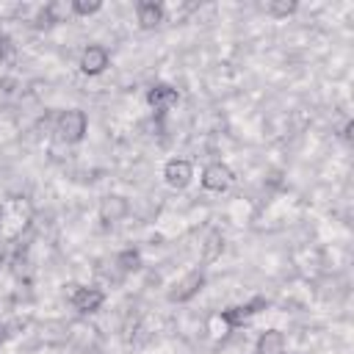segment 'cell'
<instances>
[{
    "instance_id": "cell-3",
    "label": "cell",
    "mask_w": 354,
    "mask_h": 354,
    "mask_svg": "<svg viewBox=\"0 0 354 354\" xmlns=\"http://www.w3.org/2000/svg\"><path fill=\"white\" fill-rule=\"evenodd\" d=\"M205 282H207V277H205V271L202 268H191L188 274H183L171 288H169V301L171 304H185V301H191L194 296H199V290L205 288Z\"/></svg>"
},
{
    "instance_id": "cell-1",
    "label": "cell",
    "mask_w": 354,
    "mask_h": 354,
    "mask_svg": "<svg viewBox=\"0 0 354 354\" xmlns=\"http://www.w3.org/2000/svg\"><path fill=\"white\" fill-rule=\"evenodd\" d=\"M86 130H88V116L80 108H66L55 119V136L64 144H80L86 138Z\"/></svg>"
},
{
    "instance_id": "cell-16",
    "label": "cell",
    "mask_w": 354,
    "mask_h": 354,
    "mask_svg": "<svg viewBox=\"0 0 354 354\" xmlns=\"http://www.w3.org/2000/svg\"><path fill=\"white\" fill-rule=\"evenodd\" d=\"M8 335H11V332H8V324H3V321H0V346L6 343V337H8Z\"/></svg>"
},
{
    "instance_id": "cell-9",
    "label": "cell",
    "mask_w": 354,
    "mask_h": 354,
    "mask_svg": "<svg viewBox=\"0 0 354 354\" xmlns=\"http://www.w3.org/2000/svg\"><path fill=\"white\" fill-rule=\"evenodd\" d=\"M133 11H136V22H138V28H144V30L158 28V25L163 22V17H166L163 3H155V0H138V3L133 6Z\"/></svg>"
},
{
    "instance_id": "cell-15",
    "label": "cell",
    "mask_w": 354,
    "mask_h": 354,
    "mask_svg": "<svg viewBox=\"0 0 354 354\" xmlns=\"http://www.w3.org/2000/svg\"><path fill=\"white\" fill-rule=\"evenodd\" d=\"M69 11L75 17H91V14H100L102 11V0H72L69 3Z\"/></svg>"
},
{
    "instance_id": "cell-7",
    "label": "cell",
    "mask_w": 354,
    "mask_h": 354,
    "mask_svg": "<svg viewBox=\"0 0 354 354\" xmlns=\"http://www.w3.org/2000/svg\"><path fill=\"white\" fill-rule=\"evenodd\" d=\"M77 66H80V72H83L86 77L102 75V72L111 66V53H108V47H102V44H88V47L80 53Z\"/></svg>"
},
{
    "instance_id": "cell-10",
    "label": "cell",
    "mask_w": 354,
    "mask_h": 354,
    "mask_svg": "<svg viewBox=\"0 0 354 354\" xmlns=\"http://www.w3.org/2000/svg\"><path fill=\"white\" fill-rule=\"evenodd\" d=\"M254 348H257V354H285L288 337L282 329H266V332H260Z\"/></svg>"
},
{
    "instance_id": "cell-11",
    "label": "cell",
    "mask_w": 354,
    "mask_h": 354,
    "mask_svg": "<svg viewBox=\"0 0 354 354\" xmlns=\"http://www.w3.org/2000/svg\"><path fill=\"white\" fill-rule=\"evenodd\" d=\"M127 210H130V205H127L124 196H105V199L100 202V218H102L105 224H113V221L124 218Z\"/></svg>"
},
{
    "instance_id": "cell-2",
    "label": "cell",
    "mask_w": 354,
    "mask_h": 354,
    "mask_svg": "<svg viewBox=\"0 0 354 354\" xmlns=\"http://www.w3.org/2000/svg\"><path fill=\"white\" fill-rule=\"evenodd\" d=\"M268 307V299L266 296H254V299H249L246 304H235V307H227V310H221V324L227 326V329H241L243 324H249L254 315H260L263 310Z\"/></svg>"
},
{
    "instance_id": "cell-13",
    "label": "cell",
    "mask_w": 354,
    "mask_h": 354,
    "mask_svg": "<svg viewBox=\"0 0 354 354\" xmlns=\"http://www.w3.org/2000/svg\"><path fill=\"white\" fill-rule=\"evenodd\" d=\"M113 263H116V268H119L122 274H133V271L141 268V252L133 249V246H127V249H122V252L116 254Z\"/></svg>"
},
{
    "instance_id": "cell-18",
    "label": "cell",
    "mask_w": 354,
    "mask_h": 354,
    "mask_svg": "<svg viewBox=\"0 0 354 354\" xmlns=\"http://www.w3.org/2000/svg\"><path fill=\"white\" fill-rule=\"evenodd\" d=\"M0 263H3V249H0Z\"/></svg>"
},
{
    "instance_id": "cell-17",
    "label": "cell",
    "mask_w": 354,
    "mask_h": 354,
    "mask_svg": "<svg viewBox=\"0 0 354 354\" xmlns=\"http://www.w3.org/2000/svg\"><path fill=\"white\" fill-rule=\"evenodd\" d=\"M3 221H6V205L0 202V230H3Z\"/></svg>"
},
{
    "instance_id": "cell-14",
    "label": "cell",
    "mask_w": 354,
    "mask_h": 354,
    "mask_svg": "<svg viewBox=\"0 0 354 354\" xmlns=\"http://www.w3.org/2000/svg\"><path fill=\"white\" fill-rule=\"evenodd\" d=\"M296 11H299L296 0H271V3H266V14H271L274 19H285V17L296 14Z\"/></svg>"
},
{
    "instance_id": "cell-12",
    "label": "cell",
    "mask_w": 354,
    "mask_h": 354,
    "mask_svg": "<svg viewBox=\"0 0 354 354\" xmlns=\"http://www.w3.org/2000/svg\"><path fill=\"white\" fill-rule=\"evenodd\" d=\"M221 252H224V235H221L218 230H210V232L205 235V243H202V263L218 260Z\"/></svg>"
},
{
    "instance_id": "cell-6",
    "label": "cell",
    "mask_w": 354,
    "mask_h": 354,
    "mask_svg": "<svg viewBox=\"0 0 354 354\" xmlns=\"http://www.w3.org/2000/svg\"><path fill=\"white\" fill-rule=\"evenodd\" d=\"M191 180H194V163L191 160H185V158H169L163 163V183L169 188L183 191V188L191 185Z\"/></svg>"
},
{
    "instance_id": "cell-8",
    "label": "cell",
    "mask_w": 354,
    "mask_h": 354,
    "mask_svg": "<svg viewBox=\"0 0 354 354\" xmlns=\"http://www.w3.org/2000/svg\"><path fill=\"white\" fill-rule=\"evenodd\" d=\"M180 102V91L174 88V86H169V83H155V86H149L147 88V105L152 108V111H169V108H174Z\"/></svg>"
},
{
    "instance_id": "cell-4",
    "label": "cell",
    "mask_w": 354,
    "mask_h": 354,
    "mask_svg": "<svg viewBox=\"0 0 354 354\" xmlns=\"http://www.w3.org/2000/svg\"><path fill=\"white\" fill-rule=\"evenodd\" d=\"M199 183H202V188H205V191L221 194V191H227V188L235 183V171H232L224 160H210V163L202 169Z\"/></svg>"
},
{
    "instance_id": "cell-5",
    "label": "cell",
    "mask_w": 354,
    "mask_h": 354,
    "mask_svg": "<svg viewBox=\"0 0 354 354\" xmlns=\"http://www.w3.org/2000/svg\"><path fill=\"white\" fill-rule=\"evenodd\" d=\"M69 301L80 315H94L105 304V293L94 285H69Z\"/></svg>"
}]
</instances>
